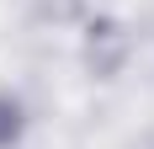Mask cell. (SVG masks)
Masks as SVG:
<instances>
[{"label": "cell", "instance_id": "obj_1", "mask_svg": "<svg viewBox=\"0 0 154 149\" xmlns=\"http://www.w3.org/2000/svg\"><path fill=\"white\" fill-rule=\"evenodd\" d=\"M16 133V101H0V144Z\"/></svg>", "mask_w": 154, "mask_h": 149}]
</instances>
